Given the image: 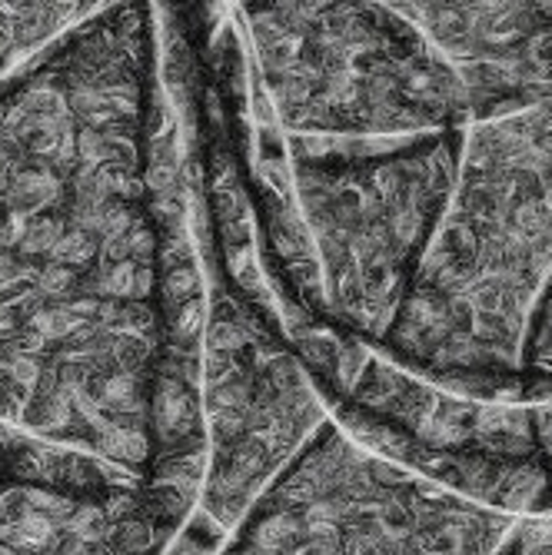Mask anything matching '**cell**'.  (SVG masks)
<instances>
[{
    "mask_svg": "<svg viewBox=\"0 0 552 555\" xmlns=\"http://www.w3.org/2000/svg\"><path fill=\"white\" fill-rule=\"evenodd\" d=\"M157 21L80 14L0 80V473L204 479L200 289L164 183Z\"/></svg>",
    "mask_w": 552,
    "mask_h": 555,
    "instance_id": "1",
    "label": "cell"
},
{
    "mask_svg": "<svg viewBox=\"0 0 552 555\" xmlns=\"http://www.w3.org/2000/svg\"><path fill=\"white\" fill-rule=\"evenodd\" d=\"M552 286V93L460 127L446 210L380 357L483 399H552L523 379Z\"/></svg>",
    "mask_w": 552,
    "mask_h": 555,
    "instance_id": "2",
    "label": "cell"
},
{
    "mask_svg": "<svg viewBox=\"0 0 552 555\" xmlns=\"http://www.w3.org/2000/svg\"><path fill=\"white\" fill-rule=\"evenodd\" d=\"M460 127L383 146L286 143L313 330L376 349L393 330L457 177Z\"/></svg>",
    "mask_w": 552,
    "mask_h": 555,
    "instance_id": "3",
    "label": "cell"
},
{
    "mask_svg": "<svg viewBox=\"0 0 552 555\" xmlns=\"http://www.w3.org/2000/svg\"><path fill=\"white\" fill-rule=\"evenodd\" d=\"M257 87L286 143L383 146L466 124L463 87L399 4H243Z\"/></svg>",
    "mask_w": 552,
    "mask_h": 555,
    "instance_id": "4",
    "label": "cell"
},
{
    "mask_svg": "<svg viewBox=\"0 0 552 555\" xmlns=\"http://www.w3.org/2000/svg\"><path fill=\"white\" fill-rule=\"evenodd\" d=\"M519 522L326 416L243 509L227 555H506Z\"/></svg>",
    "mask_w": 552,
    "mask_h": 555,
    "instance_id": "5",
    "label": "cell"
},
{
    "mask_svg": "<svg viewBox=\"0 0 552 555\" xmlns=\"http://www.w3.org/2000/svg\"><path fill=\"white\" fill-rule=\"evenodd\" d=\"M240 302L220 296L214 310V423L217 460L207 506L217 522H233L249 489L273 476L326 420L313 389L290 357H270L243 336Z\"/></svg>",
    "mask_w": 552,
    "mask_h": 555,
    "instance_id": "6",
    "label": "cell"
},
{
    "mask_svg": "<svg viewBox=\"0 0 552 555\" xmlns=\"http://www.w3.org/2000/svg\"><path fill=\"white\" fill-rule=\"evenodd\" d=\"M200 482L67 489L0 473V555H164Z\"/></svg>",
    "mask_w": 552,
    "mask_h": 555,
    "instance_id": "7",
    "label": "cell"
},
{
    "mask_svg": "<svg viewBox=\"0 0 552 555\" xmlns=\"http://www.w3.org/2000/svg\"><path fill=\"white\" fill-rule=\"evenodd\" d=\"M453 67L466 124L552 93V4H399Z\"/></svg>",
    "mask_w": 552,
    "mask_h": 555,
    "instance_id": "8",
    "label": "cell"
},
{
    "mask_svg": "<svg viewBox=\"0 0 552 555\" xmlns=\"http://www.w3.org/2000/svg\"><path fill=\"white\" fill-rule=\"evenodd\" d=\"M523 379L552 389V286L542 296L523 352Z\"/></svg>",
    "mask_w": 552,
    "mask_h": 555,
    "instance_id": "9",
    "label": "cell"
},
{
    "mask_svg": "<svg viewBox=\"0 0 552 555\" xmlns=\"http://www.w3.org/2000/svg\"><path fill=\"white\" fill-rule=\"evenodd\" d=\"M506 555H552V516L523 519L510 539Z\"/></svg>",
    "mask_w": 552,
    "mask_h": 555,
    "instance_id": "10",
    "label": "cell"
}]
</instances>
